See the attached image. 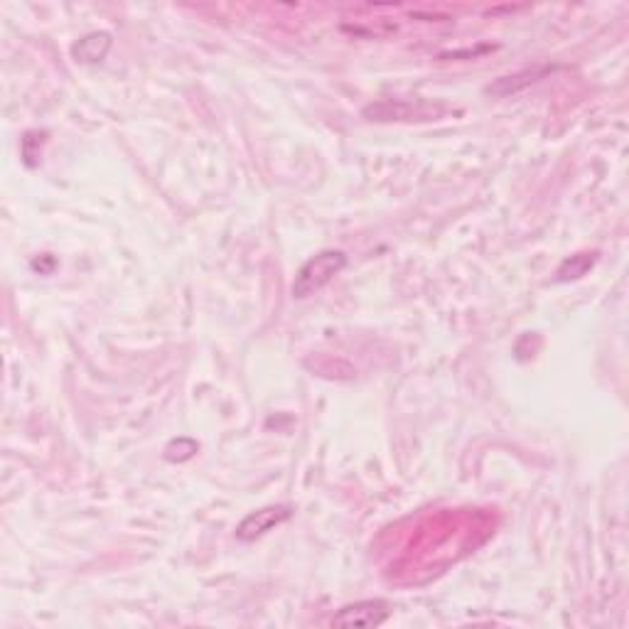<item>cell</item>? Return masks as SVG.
Here are the masks:
<instances>
[{
	"mask_svg": "<svg viewBox=\"0 0 629 629\" xmlns=\"http://www.w3.org/2000/svg\"><path fill=\"white\" fill-rule=\"evenodd\" d=\"M347 266V256L344 251H320V254L310 258L303 268L298 271L293 281V298L305 300L310 295L320 293L327 283L335 276H340Z\"/></svg>",
	"mask_w": 629,
	"mask_h": 629,
	"instance_id": "cell-1",
	"label": "cell"
},
{
	"mask_svg": "<svg viewBox=\"0 0 629 629\" xmlns=\"http://www.w3.org/2000/svg\"><path fill=\"white\" fill-rule=\"evenodd\" d=\"M290 516H293V507L290 504H273V507L258 509V512H251L236 526V539L246 541V544L261 539V536L271 534L273 529L286 524Z\"/></svg>",
	"mask_w": 629,
	"mask_h": 629,
	"instance_id": "cell-2",
	"label": "cell"
},
{
	"mask_svg": "<svg viewBox=\"0 0 629 629\" xmlns=\"http://www.w3.org/2000/svg\"><path fill=\"white\" fill-rule=\"evenodd\" d=\"M389 620V602L384 600H362L354 602V605L342 607L335 617H332V625L335 627H379Z\"/></svg>",
	"mask_w": 629,
	"mask_h": 629,
	"instance_id": "cell-3",
	"label": "cell"
},
{
	"mask_svg": "<svg viewBox=\"0 0 629 629\" xmlns=\"http://www.w3.org/2000/svg\"><path fill=\"white\" fill-rule=\"evenodd\" d=\"M111 50V35L109 32H91L82 37L77 45L72 47V57L82 64H99Z\"/></svg>",
	"mask_w": 629,
	"mask_h": 629,
	"instance_id": "cell-4",
	"label": "cell"
},
{
	"mask_svg": "<svg viewBox=\"0 0 629 629\" xmlns=\"http://www.w3.org/2000/svg\"><path fill=\"white\" fill-rule=\"evenodd\" d=\"M593 263H595V254H575V256L568 258V261H563V266L558 268V278L566 276L568 271H571V276H568V278L585 276V271H588V268L593 266ZM568 278H566V281H568Z\"/></svg>",
	"mask_w": 629,
	"mask_h": 629,
	"instance_id": "cell-5",
	"label": "cell"
}]
</instances>
